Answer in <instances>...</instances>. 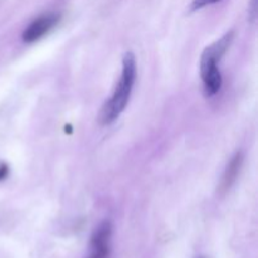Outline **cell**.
<instances>
[{
  "label": "cell",
  "mask_w": 258,
  "mask_h": 258,
  "mask_svg": "<svg viewBox=\"0 0 258 258\" xmlns=\"http://www.w3.org/2000/svg\"><path fill=\"white\" fill-rule=\"evenodd\" d=\"M8 174H9V168H8L7 164H2L0 165V181L4 180L8 176Z\"/></svg>",
  "instance_id": "52a82bcc"
},
{
  "label": "cell",
  "mask_w": 258,
  "mask_h": 258,
  "mask_svg": "<svg viewBox=\"0 0 258 258\" xmlns=\"http://www.w3.org/2000/svg\"><path fill=\"white\" fill-rule=\"evenodd\" d=\"M136 80V59L134 53H125L122 58V72L120 81L113 91L112 96L105 102L101 108L98 121L101 125H111L115 122L121 113L125 111L133 92Z\"/></svg>",
  "instance_id": "6da1fadb"
},
{
  "label": "cell",
  "mask_w": 258,
  "mask_h": 258,
  "mask_svg": "<svg viewBox=\"0 0 258 258\" xmlns=\"http://www.w3.org/2000/svg\"><path fill=\"white\" fill-rule=\"evenodd\" d=\"M112 237V224L110 221H105L98 224L91 238V252L88 258H108L110 257V242Z\"/></svg>",
  "instance_id": "277c9868"
},
{
  "label": "cell",
  "mask_w": 258,
  "mask_h": 258,
  "mask_svg": "<svg viewBox=\"0 0 258 258\" xmlns=\"http://www.w3.org/2000/svg\"><path fill=\"white\" fill-rule=\"evenodd\" d=\"M242 164H243V154H242V151H237L233 158L231 159L228 165H227L226 171L223 174V178H222L221 183L222 190L227 191L232 188L234 181L237 180V176H238L239 171H241Z\"/></svg>",
  "instance_id": "5b68a950"
},
{
  "label": "cell",
  "mask_w": 258,
  "mask_h": 258,
  "mask_svg": "<svg viewBox=\"0 0 258 258\" xmlns=\"http://www.w3.org/2000/svg\"><path fill=\"white\" fill-rule=\"evenodd\" d=\"M234 33L228 32L219 40L208 45L201 55V76L203 81L204 92L208 97L217 95L222 87V73L219 71V62L226 54L233 40Z\"/></svg>",
  "instance_id": "7a4b0ae2"
},
{
  "label": "cell",
  "mask_w": 258,
  "mask_h": 258,
  "mask_svg": "<svg viewBox=\"0 0 258 258\" xmlns=\"http://www.w3.org/2000/svg\"><path fill=\"white\" fill-rule=\"evenodd\" d=\"M59 20L60 15L58 13H45V14L35 18L23 32V42L34 43L42 39L44 35L54 29Z\"/></svg>",
  "instance_id": "3957f363"
},
{
  "label": "cell",
  "mask_w": 258,
  "mask_h": 258,
  "mask_svg": "<svg viewBox=\"0 0 258 258\" xmlns=\"http://www.w3.org/2000/svg\"><path fill=\"white\" fill-rule=\"evenodd\" d=\"M218 2H221V0H193V3H191L190 5V9L198 10V9H202V8L207 7V5L214 4V3H218Z\"/></svg>",
  "instance_id": "8992f818"
}]
</instances>
